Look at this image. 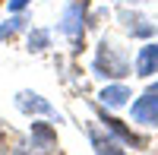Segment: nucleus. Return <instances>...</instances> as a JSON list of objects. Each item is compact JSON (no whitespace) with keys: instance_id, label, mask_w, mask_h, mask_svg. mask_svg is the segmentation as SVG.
Masks as SVG:
<instances>
[{"instance_id":"1","label":"nucleus","mask_w":158,"mask_h":155,"mask_svg":"<svg viewBox=\"0 0 158 155\" xmlns=\"http://www.w3.org/2000/svg\"><path fill=\"white\" fill-rule=\"evenodd\" d=\"M92 76H98L101 82H123L127 76H133V60L114 38L101 35L92 51Z\"/></svg>"},{"instance_id":"2","label":"nucleus","mask_w":158,"mask_h":155,"mask_svg":"<svg viewBox=\"0 0 158 155\" xmlns=\"http://www.w3.org/2000/svg\"><path fill=\"white\" fill-rule=\"evenodd\" d=\"M89 29H92V3L89 0H67L57 16V32L70 41L73 54H82Z\"/></svg>"},{"instance_id":"3","label":"nucleus","mask_w":158,"mask_h":155,"mask_svg":"<svg viewBox=\"0 0 158 155\" xmlns=\"http://www.w3.org/2000/svg\"><path fill=\"white\" fill-rule=\"evenodd\" d=\"M89 108L95 111L98 124H101L108 133H114L127 149H136V152H146V149H149V139L136 130V124H127V120H120V117H114V114L104 108V105H98V101H89Z\"/></svg>"},{"instance_id":"4","label":"nucleus","mask_w":158,"mask_h":155,"mask_svg":"<svg viewBox=\"0 0 158 155\" xmlns=\"http://www.w3.org/2000/svg\"><path fill=\"white\" fill-rule=\"evenodd\" d=\"M13 108H16L22 117H48V120H57L60 124V114L57 108L51 105V101L41 95V92H32V89H19L16 95H13Z\"/></svg>"},{"instance_id":"5","label":"nucleus","mask_w":158,"mask_h":155,"mask_svg":"<svg viewBox=\"0 0 158 155\" xmlns=\"http://www.w3.org/2000/svg\"><path fill=\"white\" fill-rule=\"evenodd\" d=\"M25 139L44 155H54L60 139H57V120H48V117H32L29 124V133H25Z\"/></svg>"},{"instance_id":"6","label":"nucleus","mask_w":158,"mask_h":155,"mask_svg":"<svg viewBox=\"0 0 158 155\" xmlns=\"http://www.w3.org/2000/svg\"><path fill=\"white\" fill-rule=\"evenodd\" d=\"M130 120L142 130H158V92H142L130 101Z\"/></svg>"},{"instance_id":"7","label":"nucleus","mask_w":158,"mask_h":155,"mask_svg":"<svg viewBox=\"0 0 158 155\" xmlns=\"http://www.w3.org/2000/svg\"><path fill=\"white\" fill-rule=\"evenodd\" d=\"M117 22H120V29H123L130 38H136V41H149V38L158 35V25H155L152 19H146L139 10H130V6L117 10Z\"/></svg>"},{"instance_id":"8","label":"nucleus","mask_w":158,"mask_h":155,"mask_svg":"<svg viewBox=\"0 0 158 155\" xmlns=\"http://www.w3.org/2000/svg\"><path fill=\"white\" fill-rule=\"evenodd\" d=\"M85 139H89V146H92V152H95V155H130L127 146H123L114 133H108L98 120L85 124Z\"/></svg>"},{"instance_id":"9","label":"nucleus","mask_w":158,"mask_h":155,"mask_svg":"<svg viewBox=\"0 0 158 155\" xmlns=\"http://www.w3.org/2000/svg\"><path fill=\"white\" fill-rule=\"evenodd\" d=\"M133 76H136V79H155V76H158V41H155V38L142 41V48L136 51V57H133Z\"/></svg>"},{"instance_id":"10","label":"nucleus","mask_w":158,"mask_h":155,"mask_svg":"<svg viewBox=\"0 0 158 155\" xmlns=\"http://www.w3.org/2000/svg\"><path fill=\"white\" fill-rule=\"evenodd\" d=\"M130 101H133V92H130L127 79H123V82H104L101 92H98V105H104L108 111L130 108Z\"/></svg>"},{"instance_id":"11","label":"nucleus","mask_w":158,"mask_h":155,"mask_svg":"<svg viewBox=\"0 0 158 155\" xmlns=\"http://www.w3.org/2000/svg\"><path fill=\"white\" fill-rule=\"evenodd\" d=\"M48 48H54V29H48V25H29V32H25V51L29 54H44Z\"/></svg>"},{"instance_id":"12","label":"nucleus","mask_w":158,"mask_h":155,"mask_svg":"<svg viewBox=\"0 0 158 155\" xmlns=\"http://www.w3.org/2000/svg\"><path fill=\"white\" fill-rule=\"evenodd\" d=\"M29 16H25V13H10V16L0 22V44L3 41H13V38H16L19 32H29Z\"/></svg>"},{"instance_id":"13","label":"nucleus","mask_w":158,"mask_h":155,"mask_svg":"<svg viewBox=\"0 0 158 155\" xmlns=\"http://www.w3.org/2000/svg\"><path fill=\"white\" fill-rule=\"evenodd\" d=\"M10 155H44V152H38L29 139L25 143H16V146H10Z\"/></svg>"},{"instance_id":"14","label":"nucleus","mask_w":158,"mask_h":155,"mask_svg":"<svg viewBox=\"0 0 158 155\" xmlns=\"http://www.w3.org/2000/svg\"><path fill=\"white\" fill-rule=\"evenodd\" d=\"M32 6V0H6V10L10 13H25Z\"/></svg>"},{"instance_id":"15","label":"nucleus","mask_w":158,"mask_h":155,"mask_svg":"<svg viewBox=\"0 0 158 155\" xmlns=\"http://www.w3.org/2000/svg\"><path fill=\"white\" fill-rule=\"evenodd\" d=\"M0 155H10V146H6V133H3V127H0Z\"/></svg>"},{"instance_id":"16","label":"nucleus","mask_w":158,"mask_h":155,"mask_svg":"<svg viewBox=\"0 0 158 155\" xmlns=\"http://www.w3.org/2000/svg\"><path fill=\"white\" fill-rule=\"evenodd\" d=\"M0 3H3V0H0Z\"/></svg>"}]
</instances>
